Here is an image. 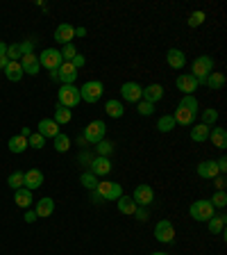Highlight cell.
<instances>
[{
    "label": "cell",
    "instance_id": "cell-1",
    "mask_svg": "<svg viewBox=\"0 0 227 255\" xmlns=\"http://www.w3.org/2000/svg\"><path fill=\"white\" fill-rule=\"evenodd\" d=\"M209 73H214V59L209 57V55H200V57L193 59V64H191V75H193L200 85H205V78Z\"/></svg>",
    "mask_w": 227,
    "mask_h": 255
},
{
    "label": "cell",
    "instance_id": "cell-2",
    "mask_svg": "<svg viewBox=\"0 0 227 255\" xmlns=\"http://www.w3.org/2000/svg\"><path fill=\"white\" fill-rule=\"evenodd\" d=\"M57 101L62 107L73 110V107H77L82 103V96H79V89L75 85H62L57 91Z\"/></svg>",
    "mask_w": 227,
    "mask_h": 255
},
{
    "label": "cell",
    "instance_id": "cell-3",
    "mask_svg": "<svg viewBox=\"0 0 227 255\" xmlns=\"http://www.w3.org/2000/svg\"><path fill=\"white\" fill-rule=\"evenodd\" d=\"M102 91H105V87H102L100 80H89V82H84V85L79 87V96H82V101L89 103V105H93V103L100 101Z\"/></svg>",
    "mask_w": 227,
    "mask_h": 255
},
{
    "label": "cell",
    "instance_id": "cell-4",
    "mask_svg": "<svg viewBox=\"0 0 227 255\" xmlns=\"http://www.w3.org/2000/svg\"><path fill=\"white\" fill-rule=\"evenodd\" d=\"M93 191L100 196V201H118L123 196V187L111 180H100Z\"/></svg>",
    "mask_w": 227,
    "mask_h": 255
},
{
    "label": "cell",
    "instance_id": "cell-5",
    "mask_svg": "<svg viewBox=\"0 0 227 255\" xmlns=\"http://www.w3.org/2000/svg\"><path fill=\"white\" fill-rule=\"evenodd\" d=\"M37 59H39V66H43V69H48V71H57L64 64L62 53H59L57 48H46L41 55H37Z\"/></svg>",
    "mask_w": 227,
    "mask_h": 255
},
{
    "label": "cell",
    "instance_id": "cell-6",
    "mask_svg": "<svg viewBox=\"0 0 227 255\" xmlns=\"http://www.w3.org/2000/svg\"><path fill=\"white\" fill-rule=\"evenodd\" d=\"M107 137V126H105V121H91L89 126L84 128V141H89V143H98V141H102V139Z\"/></svg>",
    "mask_w": 227,
    "mask_h": 255
},
{
    "label": "cell",
    "instance_id": "cell-7",
    "mask_svg": "<svg viewBox=\"0 0 227 255\" xmlns=\"http://www.w3.org/2000/svg\"><path fill=\"white\" fill-rule=\"evenodd\" d=\"M154 239L161 242V244H173L175 242V228L168 219H161V221L154 226Z\"/></svg>",
    "mask_w": 227,
    "mask_h": 255
},
{
    "label": "cell",
    "instance_id": "cell-8",
    "mask_svg": "<svg viewBox=\"0 0 227 255\" xmlns=\"http://www.w3.org/2000/svg\"><path fill=\"white\" fill-rule=\"evenodd\" d=\"M189 214L196 219V221H209V219L214 217V205L209 201H196L189 207Z\"/></svg>",
    "mask_w": 227,
    "mask_h": 255
},
{
    "label": "cell",
    "instance_id": "cell-9",
    "mask_svg": "<svg viewBox=\"0 0 227 255\" xmlns=\"http://www.w3.org/2000/svg\"><path fill=\"white\" fill-rule=\"evenodd\" d=\"M132 201L137 203L139 207H148L150 203L154 201V189L150 185H139L132 194Z\"/></svg>",
    "mask_w": 227,
    "mask_h": 255
},
{
    "label": "cell",
    "instance_id": "cell-10",
    "mask_svg": "<svg viewBox=\"0 0 227 255\" xmlns=\"http://www.w3.org/2000/svg\"><path fill=\"white\" fill-rule=\"evenodd\" d=\"M89 173H93L95 178H105V175H109L111 173V162H109V157H93L89 162Z\"/></svg>",
    "mask_w": 227,
    "mask_h": 255
},
{
    "label": "cell",
    "instance_id": "cell-11",
    "mask_svg": "<svg viewBox=\"0 0 227 255\" xmlns=\"http://www.w3.org/2000/svg\"><path fill=\"white\" fill-rule=\"evenodd\" d=\"M175 87L180 91H184V96H193V91L200 87V82H198L191 73H182V75H177V80H175Z\"/></svg>",
    "mask_w": 227,
    "mask_h": 255
},
{
    "label": "cell",
    "instance_id": "cell-12",
    "mask_svg": "<svg viewBox=\"0 0 227 255\" xmlns=\"http://www.w3.org/2000/svg\"><path fill=\"white\" fill-rule=\"evenodd\" d=\"M77 69H75L71 62H64L62 66L57 69V82H62V85H73L75 80H77Z\"/></svg>",
    "mask_w": 227,
    "mask_h": 255
},
{
    "label": "cell",
    "instance_id": "cell-13",
    "mask_svg": "<svg viewBox=\"0 0 227 255\" xmlns=\"http://www.w3.org/2000/svg\"><path fill=\"white\" fill-rule=\"evenodd\" d=\"M121 94H123V101L139 103L141 101V96H143V89H141V85H137V82H123Z\"/></svg>",
    "mask_w": 227,
    "mask_h": 255
},
{
    "label": "cell",
    "instance_id": "cell-14",
    "mask_svg": "<svg viewBox=\"0 0 227 255\" xmlns=\"http://www.w3.org/2000/svg\"><path fill=\"white\" fill-rule=\"evenodd\" d=\"M37 132L41 134L43 139H55L59 132H62V130H59V126L53 121V119H41V121H39V126H37Z\"/></svg>",
    "mask_w": 227,
    "mask_h": 255
},
{
    "label": "cell",
    "instance_id": "cell-15",
    "mask_svg": "<svg viewBox=\"0 0 227 255\" xmlns=\"http://www.w3.org/2000/svg\"><path fill=\"white\" fill-rule=\"evenodd\" d=\"M75 39V27L69 25V23H62V25H57V30H55V41L62 43V46H66V43H73Z\"/></svg>",
    "mask_w": 227,
    "mask_h": 255
},
{
    "label": "cell",
    "instance_id": "cell-16",
    "mask_svg": "<svg viewBox=\"0 0 227 255\" xmlns=\"http://www.w3.org/2000/svg\"><path fill=\"white\" fill-rule=\"evenodd\" d=\"M41 185H43V173H41V171H39V169L25 171V178H23V187H25V189L34 191V189H39Z\"/></svg>",
    "mask_w": 227,
    "mask_h": 255
},
{
    "label": "cell",
    "instance_id": "cell-17",
    "mask_svg": "<svg viewBox=\"0 0 227 255\" xmlns=\"http://www.w3.org/2000/svg\"><path fill=\"white\" fill-rule=\"evenodd\" d=\"M196 171L200 178H205V180H214L216 175H221L218 173V166H216V159H205V162H200Z\"/></svg>",
    "mask_w": 227,
    "mask_h": 255
},
{
    "label": "cell",
    "instance_id": "cell-18",
    "mask_svg": "<svg viewBox=\"0 0 227 255\" xmlns=\"http://www.w3.org/2000/svg\"><path fill=\"white\" fill-rule=\"evenodd\" d=\"M166 62H168L170 69L180 71V69H184V64H186V55L182 53L180 48H170L168 53H166Z\"/></svg>",
    "mask_w": 227,
    "mask_h": 255
},
{
    "label": "cell",
    "instance_id": "cell-19",
    "mask_svg": "<svg viewBox=\"0 0 227 255\" xmlns=\"http://www.w3.org/2000/svg\"><path fill=\"white\" fill-rule=\"evenodd\" d=\"M164 98V87L161 85H148L146 89H143V96H141V101H146V103H159Z\"/></svg>",
    "mask_w": 227,
    "mask_h": 255
},
{
    "label": "cell",
    "instance_id": "cell-20",
    "mask_svg": "<svg viewBox=\"0 0 227 255\" xmlns=\"http://www.w3.org/2000/svg\"><path fill=\"white\" fill-rule=\"evenodd\" d=\"M175 121V126L180 123V126H193V121H196V114L189 110H184V107L177 105V110H175V114H170Z\"/></svg>",
    "mask_w": 227,
    "mask_h": 255
},
{
    "label": "cell",
    "instance_id": "cell-21",
    "mask_svg": "<svg viewBox=\"0 0 227 255\" xmlns=\"http://www.w3.org/2000/svg\"><path fill=\"white\" fill-rule=\"evenodd\" d=\"M21 69H23V73L25 75H37L39 73V59H37V55H23L21 57Z\"/></svg>",
    "mask_w": 227,
    "mask_h": 255
},
{
    "label": "cell",
    "instance_id": "cell-22",
    "mask_svg": "<svg viewBox=\"0 0 227 255\" xmlns=\"http://www.w3.org/2000/svg\"><path fill=\"white\" fill-rule=\"evenodd\" d=\"M209 141H212L216 148L225 150V146H227V130H225V128H216V126H214V130H209Z\"/></svg>",
    "mask_w": 227,
    "mask_h": 255
},
{
    "label": "cell",
    "instance_id": "cell-23",
    "mask_svg": "<svg viewBox=\"0 0 227 255\" xmlns=\"http://www.w3.org/2000/svg\"><path fill=\"white\" fill-rule=\"evenodd\" d=\"M34 212H37V217H50V214L55 212V201L50 196L41 198V201H37V207H34Z\"/></svg>",
    "mask_w": 227,
    "mask_h": 255
},
{
    "label": "cell",
    "instance_id": "cell-24",
    "mask_svg": "<svg viewBox=\"0 0 227 255\" xmlns=\"http://www.w3.org/2000/svg\"><path fill=\"white\" fill-rule=\"evenodd\" d=\"M116 205H118V212H123V214H130V217H134V212H137V203L132 201V196H125L123 194L121 198L116 201Z\"/></svg>",
    "mask_w": 227,
    "mask_h": 255
},
{
    "label": "cell",
    "instance_id": "cell-25",
    "mask_svg": "<svg viewBox=\"0 0 227 255\" xmlns=\"http://www.w3.org/2000/svg\"><path fill=\"white\" fill-rule=\"evenodd\" d=\"M105 112H107V117H111V119H123V114H125V107H123V103L121 101H107L105 103Z\"/></svg>",
    "mask_w": 227,
    "mask_h": 255
},
{
    "label": "cell",
    "instance_id": "cell-26",
    "mask_svg": "<svg viewBox=\"0 0 227 255\" xmlns=\"http://www.w3.org/2000/svg\"><path fill=\"white\" fill-rule=\"evenodd\" d=\"M225 223H227L225 214H214V217L207 221V226H209V233L212 235H221L223 228H225Z\"/></svg>",
    "mask_w": 227,
    "mask_h": 255
},
{
    "label": "cell",
    "instance_id": "cell-27",
    "mask_svg": "<svg viewBox=\"0 0 227 255\" xmlns=\"http://www.w3.org/2000/svg\"><path fill=\"white\" fill-rule=\"evenodd\" d=\"M7 146H9L11 153L21 155V153H25V150H27V139L23 137V134H14V137L9 139V143H7Z\"/></svg>",
    "mask_w": 227,
    "mask_h": 255
},
{
    "label": "cell",
    "instance_id": "cell-28",
    "mask_svg": "<svg viewBox=\"0 0 227 255\" xmlns=\"http://www.w3.org/2000/svg\"><path fill=\"white\" fill-rule=\"evenodd\" d=\"M5 75H7V80H11V82H18V80L23 78V69H21V62H9L5 66Z\"/></svg>",
    "mask_w": 227,
    "mask_h": 255
},
{
    "label": "cell",
    "instance_id": "cell-29",
    "mask_svg": "<svg viewBox=\"0 0 227 255\" xmlns=\"http://www.w3.org/2000/svg\"><path fill=\"white\" fill-rule=\"evenodd\" d=\"M14 201L18 207H30L32 205V191L25 189V187H21V189L14 191Z\"/></svg>",
    "mask_w": 227,
    "mask_h": 255
},
{
    "label": "cell",
    "instance_id": "cell-30",
    "mask_svg": "<svg viewBox=\"0 0 227 255\" xmlns=\"http://www.w3.org/2000/svg\"><path fill=\"white\" fill-rule=\"evenodd\" d=\"M71 119H73V112H71L69 107H62V105L55 107V119H53V121L57 123V126H66Z\"/></svg>",
    "mask_w": 227,
    "mask_h": 255
},
{
    "label": "cell",
    "instance_id": "cell-31",
    "mask_svg": "<svg viewBox=\"0 0 227 255\" xmlns=\"http://www.w3.org/2000/svg\"><path fill=\"white\" fill-rule=\"evenodd\" d=\"M205 85L209 87V89H214V91L223 89V87H225V75L223 73H209L205 78Z\"/></svg>",
    "mask_w": 227,
    "mask_h": 255
},
{
    "label": "cell",
    "instance_id": "cell-32",
    "mask_svg": "<svg viewBox=\"0 0 227 255\" xmlns=\"http://www.w3.org/2000/svg\"><path fill=\"white\" fill-rule=\"evenodd\" d=\"M209 130H212V128H207V126H202V123H198L196 128H191V139H193V141H207V139H209Z\"/></svg>",
    "mask_w": 227,
    "mask_h": 255
},
{
    "label": "cell",
    "instance_id": "cell-33",
    "mask_svg": "<svg viewBox=\"0 0 227 255\" xmlns=\"http://www.w3.org/2000/svg\"><path fill=\"white\" fill-rule=\"evenodd\" d=\"M53 141H55V150L57 153H66L71 148V139H69V134H64V132H59Z\"/></svg>",
    "mask_w": 227,
    "mask_h": 255
},
{
    "label": "cell",
    "instance_id": "cell-34",
    "mask_svg": "<svg viewBox=\"0 0 227 255\" xmlns=\"http://www.w3.org/2000/svg\"><path fill=\"white\" fill-rule=\"evenodd\" d=\"M95 153L100 155V157H109V155L114 153V143H111L109 139H102V141L95 143Z\"/></svg>",
    "mask_w": 227,
    "mask_h": 255
},
{
    "label": "cell",
    "instance_id": "cell-35",
    "mask_svg": "<svg viewBox=\"0 0 227 255\" xmlns=\"http://www.w3.org/2000/svg\"><path fill=\"white\" fill-rule=\"evenodd\" d=\"M173 128H175V121H173V117H170V114L159 117V121H157V130H159V132H170Z\"/></svg>",
    "mask_w": 227,
    "mask_h": 255
},
{
    "label": "cell",
    "instance_id": "cell-36",
    "mask_svg": "<svg viewBox=\"0 0 227 255\" xmlns=\"http://www.w3.org/2000/svg\"><path fill=\"white\" fill-rule=\"evenodd\" d=\"M79 182H82V187H84V189H89V191H93L95 187H98V178H95L93 173H82L79 175Z\"/></svg>",
    "mask_w": 227,
    "mask_h": 255
},
{
    "label": "cell",
    "instance_id": "cell-37",
    "mask_svg": "<svg viewBox=\"0 0 227 255\" xmlns=\"http://www.w3.org/2000/svg\"><path fill=\"white\" fill-rule=\"evenodd\" d=\"M23 178H25V173H23V171H14V173L7 178V185H9L14 191L21 189V187H23Z\"/></svg>",
    "mask_w": 227,
    "mask_h": 255
},
{
    "label": "cell",
    "instance_id": "cell-38",
    "mask_svg": "<svg viewBox=\"0 0 227 255\" xmlns=\"http://www.w3.org/2000/svg\"><path fill=\"white\" fill-rule=\"evenodd\" d=\"M216 121H218V112L214 110H205L202 112V126H207V128H212V126H216Z\"/></svg>",
    "mask_w": 227,
    "mask_h": 255
},
{
    "label": "cell",
    "instance_id": "cell-39",
    "mask_svg": "<svg viewBox=\"0 0 227 255\" xmlns=\"http://www.w3.org/2000/svg\"><path fill=\"white\" fill-rule=\"evenodd\" d=\"M23 53H21V43H11V46H7V59L9 62H21Z\"/></svg>",
    "mask_w": 227,
    "mask_h": 255
},
{
    "label": "cell",
    "instance_id": "cell-40",
    "mask_svg": "<svg viewBox=\"0 0 227 255\" xmlns=\"http://www.w3.org/2000/svg\"><path fill=\"white\" fill-rule=\"evenodd\" d=\"M180 107H184V110H189V112H193V114H196V112H198V98H196V96H182Z\"/></svg>",
    "mask_w": 227,
    "mask_h": 255
},
{
    "label": "cell",
    "instance_id": "cell-41",
    "mask_svg": "<svg viewBox=\"0 0 227 255\" xmlns=\"http://www.w3.org/2000/svg\"><path fill=\"white\" fill-rule=\"evenodd\" d=\"M27 146H32V148H43V146H46V139L41 137V134L39 132H32L30 137H27Z\"/></svg>",
    "mask_w": 227,
    "mask_h": 255
},
{
    "label": "cell",
    "instance_id": "cell-42",
    "mask_svg": "<svg viewBox=\"0 0 227 255\" xmlns=\"http://www.w3.org/2000/svg\"><path fill=\"white\" fill-rule=\"evenodd\" d=\"M59 53H62V59H64V62H71V59L77 55V48H75L73 43H66V46H64Z\"/></svg>",
    "mask_w": 227,
    "mask_h": 255
},
{
    "label": "cell",
    "instance_id": "cell-43",
    "mask_svg": "<svg viewBox=\"0 0 227 255\" xmlns=\"http://www.w3.org/2000/svg\"><path fill=\"white\" fill-rule=\"evenodd\" d=\"M209 203L214 205V210H216V207H221V210H223V207L227 205V194H225V191H216V194H214V198Z\"/></svg>",
    "mask_w": 227,
    "mask_h": 255
},
{
    "label": "cell",
    "instance_id": "cell-44",
    "mask_svg": "<svg viewBox=\"0 0 227 255\" xmlns=\"http://www.w3.org/2000/svg\"><path fill=\"white\" fill-rule=\"evenodd\" d=\"M139 114H141V117H152L154 114V105L152 103H146V101H139Z\"/></svg>",
    "mask_w": 227,
    "mask_h": 255
},
{
    "label": "cell",
    "instance_id": "cell-45",
    "mask_svg": "<svg viewBox=\"0 0 227 255\" xmlns=\"http://www.w3.org/2000/svg\"><path fill=\"white\" fill-rule=\"evenodd\" d=\"M205 23V11H193L189 18V27H198Z\"/></svg>",
    "mask_w": 227,
    "mask_h": 255
},
{
    "label": "cell",
    "instance_id": "cell-46",
    "mask_svg": "<svg viewBox=\"0 0 227 255\" xmlns=\"http://www.w3.org/2000/svg\"><path fill=\"white\" fill-rule=\"evenodd\" d=\"M21 53L23 55H34V39H27L21 43Z\"/></svg>",
    "mask_w": 227,
    "mask_h": 255
},
{
    "label": "cell",
    "instance_id": "cell-47",
    "mask_svg": "<svg viewBox=\"0 0 227 255\" xmlns=\"http://www.w3.org/2000/svg\"><path fill=\"white\" fill-rule=\"evenodd\" d=\"M71 64H73L75 69H77V71H79V69H82V66H84V64H86L84 55H79V53H77V55H75V57H73V59H71Z\"/></svg>",
    "mask_w": 227,
    "mask_h": 255
},
{
    "label": "cell",
    "instance_id": "cell-48",
    "mask_svg": "<svg viewBox=\"0 0 227 255\" xmlns=\"http://www.w3.org/2000/svg\"><path fill=\"white\" fill-rule=\"evenodd\" d=\"M134 217H137L139 221H148V207H137Z\"/></svg>",
    "mask_w": 227,
    "mask_h": 255
},
{
    "label": "cell",
    "instance_id": "cell-49",
    "mask_svg": "<svg viewBox=\"0 0 227 255\" xmlns=\"http://www.w3.org/2000/svg\"><path fill=\"white\" fill-rule=\"evenodd\" d=\"M216 166H218V173L225 175V171H227V157H225V155H223L221 159H216Z\"/></svg>",
    "mask_w": 227,
    "mask_h": 255
},
{
    "label": "cell",
    "instance_id": "cell-50",
    "mask_svg": "<svg viewBox=\"0 0 227 255\" xmlns=\"http://www.w3.org/2000/svg\"><path fill=\"white\" fill-rule=\"evenodd\" d=\"M214 182H216V189L218 191H225V175H216V178H214Z\"/></svg>",
    "mask_w": 227,
    "mask_h": 255
},
{
    "label": "cell",
    "instance_id": "cell-51",
    "mask_svg": "<svg viewBox=\"0 0 227 255\" xmlns=\"http://www.w3.org/2000/svg\"><path fill=\"white\" fill-rule=\"evenodd\" d=\"M37 212H34V210H27V212H25V221L27 223H34V221H37Z\"/></svg>",
    "mask_w": 227,
    "mask_h": 255
},
{
    "label": "cell",
    "instance_id": "cell-52",
    "mask_svg": "<svg viewBox=\"0 0 227 255\" xmlns=\"http://www.w3.org/2000/svg\"><path fill=\"white\" fill-rule=\"evenodd\" d=\"M75 37H86V27H75Z\"/></svg>",
    "mask_w": 227,
    "mask_h": 255
},
{
    "label": "cell",
    "instance_id": "cell-53",
    "mask_svg": "<svg viewBox=\"0 0 227 255\" xmlns=\"http://www.w3.org/2000/svg\"><path fill=\"white\" fill-rule=\"evenodd\" d=\"M2 55L7 57V43L5 41H0V57H2Z\"/></svg>",
    "mask_w": 227,
    "mask_h": 255
},
{
    "label": "cell",
    "instance_id": "cell-54",
    "mask_svg": "<svg viewBox=\"0 0 227 255\" xmlns=\"http://www.w3.org/2000/svg\"><path fill=\"white\" fill-rule=\"evenodd\" d=\"M18 134H23V137H30V134H32V128H23V130H21V132H18Z\"/></svg>",
    "mask_w": 227,
    "mask_h": 255
},
{
    "label": "cell",
    "instance_id": "cell-55",
    "mask_svg": "<svg viewBox=\"0 0 227 255\" xmlns=\"http://www.w3.org/2000/svg\"><path fill=\"white\" fill-rule=\"evenodd\" d=\"M7 64H9V59H7L5 55H2V57H0V69L5 71V66H7Z\"/></svg>",
    "mask_w": 227,
    "mask_h": 255
},
{
    "label": "cell",
    "instance_id": "cell-56",
    "mask_svg": "<svg viewBox=\"0 0 227 255\" xmlns=\"http://www.w3.org/2000/svg\"><path fill=\"white\" fill-rule=\"evenodd\" d=\"M150 255H168V253H150Z\"/></svg>",
    "mask_w": 227,
    "mask_h": 255
}]
</instances>
